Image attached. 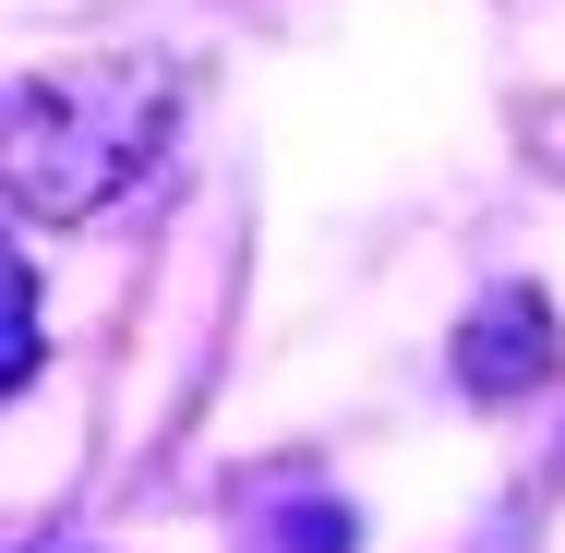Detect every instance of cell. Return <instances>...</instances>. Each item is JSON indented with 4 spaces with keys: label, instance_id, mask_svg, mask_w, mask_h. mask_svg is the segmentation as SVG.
<instances>
[{
    "label": "cell",
    "instance_id": "6da1fadb",
    "mask_svg": "<svg viewBox=\"0 0 565 553\" xmlns=\"http://www.w3.org/2000/svg\"><path fill=\"white\" fill-rule=\"evenodd\" d=\"M181 120L169 61H97V73H24L0 109V181L24 217H97L109 193H132L157 169Z\"/></svg>",
    "mask_w": 565,
    "mask_h": 553
},
{
    "label": "cell",
    "instance_id": "7a4b0ae2",
    "mask_svg": "<svg viewBox=\"0 0 565 553\" xmlns=\"http://www.w3.org/2000/svg\"><path fill=\"white\" fill-rule=\"evenodd\" d=\"M554 373V313H542V289H493L469 326H457V385L469 397H530Z\"/></svg>",
    "mask_w": 565,
    "mask_h": 553
}]
</instances>
